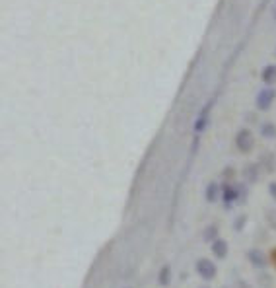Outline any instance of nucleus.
<instances>
[{"instance_id":"6","label":"nucleus","mask_w":276,"mask_h":288,"mask_svg":"<svg viewBox=\"0 0 276 288\" xmlns=\"http://www.w3.org/2000/svg\"><path fill=\"white\" fill-rule=\"evenodd\" d=\"M160 282H162V284H167V282H169V269H164V271H162V277H160Z\"/></svg>"},{"instance_id":"2","label":"nucleus","mask_w":276,"mask_h":288,"mask_svg":"<svg viewBox=\"0 0 276 288\" xmlns=\"http://www.w3.org/2000/svg\"><path fill=\"white\" fill-rule=\"evenodd\" d=\"M235 144L239 146L241 152H247V150L253 146V136H251L249 131H241V133L235 136Z\"/></svg>"},{"instance_id":"1","label":"nucleus","mask_w":276,"mask_h":288,"mask_svg":"<svg viewBox=\"0 0 276 288\" xmlns=\"http://www.w3.org/2000/svg\"><path fill=\"white\" fill-rule=\"evenodd\" d=\"M197 273H199L202 278H214L216 277V273H218V269L216 265L208 261V259H199V263H197Z\"/></svg>"},{"instance_id":"8","label":"nucleus","mask_w":276,"mask_h":288,"mask_svg":"<svg viewBox=\"0 0 276 288\" xmlns=\"http://www.w3.org/2000/svg\"><path fill=\"white\" fill-rule=\"evenodd\" d=\"M270 193H272V197L276 199V183H270Z\"/></svg>"},{"instance_id":"4","label":"nucleus","mask_w":276,"mask_h":288,"mask_svg":"<svg viewBox=\"0 0 276 288\" xmlns=\"http://www.w3.org/2000/svg\"><path fill=\"white\" fill-rule=\"evenodd\" d=\"M270 101H272V92H263V94L259 96V101H257V105H259L261 109H266V107L270 105Z\"/></svg>"},{"instance_id":"7","label":"nucleus","mask_w":276,"mask_h":288,"mask_svg":"<svg viewBox=\"0 0 276 288\" xmlns=\"http://www.w3.org/2000/svg\"><path fill=\"white\" fill-rule=\"evenodd\" d=\"M265 134H274V127H265Z\"/></svg>"},{"instance_id":"3","label":"nucleus","mask_w":276,"mask_h":288,"mask_svg":"<svg viewBox=\"0 0 276 288\" xmlns=\"http://www.w3.org/2000/svg\"><path fill=\"white\" fill-rule=\"evenodd\" d=\"M212 251H214L216 257H226L228 255V244L224 240H218V242H214V245H212Z\"/></svg>"},{"instance_id":"5","label":"nucleus","mask_w":276,"mask_h":288,"mask_svg":"<svg viewBox=\"0 0 276 288\" xmlns=\"http://www.w3.org/2000/svg\"><path fill=\"white\" fill-rule=\"evenodd\" d=\"M263 80L265 84H274L276 82V67H266L263 72Z\"/></svg>"}]
</instances>
